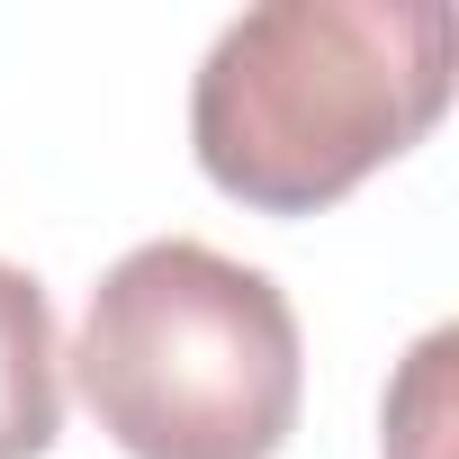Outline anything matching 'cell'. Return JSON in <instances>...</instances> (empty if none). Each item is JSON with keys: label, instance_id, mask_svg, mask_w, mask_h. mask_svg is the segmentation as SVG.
<instances>
[{"label": "cell", "instance_id": "6da1fadb", "mask_svg": "<svg viewBox=\"0 0 459 459\" xmlns=\"http://www.w3.org/2000/svg\"><path fill=\"white\" fill-rule=\"evenodd\" d=\"M450 73V0H262L189 82V153L253 216H325L441 126Z\"/></svg>", "mask_w": 459, "mask_h": 459}, {"label": "cell", "instance_id": "7a4b0ae2", "mask_svg": "<svg viewBox=\"0 0 459 459\" xmlns=\"http://www.w3.org/2000/svg\"><path fill=\"white\" fill-rule=\"evenodd\" d=\"M64 360L126 459H280L307 405L289 289L189 235L108 262Z\"/></svg>", "mask_w": 459, "mask_h": 459}, {"label": "cell", "instance_id": "3957f363", "mask_svg": "<svg viewBox=\"0 0 459 459\" xmlns=\"http://www.w3.org/2000/svg\"><path fill=\"white\" fill-rule=\"evenodd\" d=\"M64 432V342L37 271L0 262V459H46Z\"/></svg>", "mask_w": 459, "mask_h": 459}]
</instances>
